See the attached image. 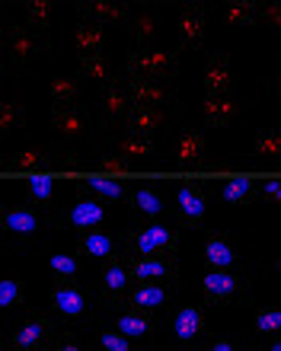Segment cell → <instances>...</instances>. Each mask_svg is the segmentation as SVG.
Masks as SVG:
<instances>
[{
	"label": "cell",
	"instance_id": "obj_1",
	"mask_svg": "<svg viewBox=\"0 0 281 351\" xmlns=\"http://www.w3.org/2000/svg\"><path fill=\"white\" fill-rule=\"evenodd\" d=\"M125 252L122 256H163V259H179V227L163 221H147L140 227H132L128 233H122Z\"/></svg>",
	"mask_w": 281,
	"mask_h": 351
},
{
	"label": "cell",
	"instance_id": "obj_2",
	"mask_svg": "<svg viewBox=\"0 0 281 351\" xmlns=\"http://www.w3.org/2000/svg\"><path fill=\"white\" fill-rule=\"evenodd\" d=\"M93 131V112L84 102H67V106H51V134H55L58 150L77 154L80 144L90 141Z\"/></svg>",
	"mask_w": 281,
	"mask_h": 351
},
{
	"label": "cell",
	"instance_id": "obj_3",
	"mask_svg": "<svg viewBox=\"0 0 281 351\" xmlns=\"http://www.w3.org/2000/svg\"><path fill=\"white\" fill-rule=\"evenodd\" d=\"M0 32H3V67L13 71V74L26 71L48 48V42L29 23H3Z\"/></svg>",
	"mask_w": 281,
	"mask_h": 351
},
{
	"label": "cell",
	"instance_id": "obj_4",
	"mask_svg": "<svg viewBox=\"0 0 281 351\" xmlns=\"http://www.w3.org/2000/svg\"><path fill=\"white\" fill-rule=\"evenodd\" d=\"M51 310H55V316L64 319V323H86V319H93L96 294L90 287L80 285L77 278H55Z\"/></svg>",
	"mask_w": 281,
	"mask_h": 351
},
{
	"label": "cell",
	"instance_id": "obj_5",
	"mask_svg": "<svg viewBox=\"0 0 281 351\" xmlns=\"http://www.w3.org/2000/svg\"><path fill=\"white\" fill-rule=\"evenodd\" d=\"M179 74V55L176 51H128V80H150V84H173Z\"/></svg>",
	"mask_w": 281,
	"mask_h": 351
},
{
	"label": "cell",
	"instance_id": "obj_6",
	"mask_svg": "<svg viewBox=\"0 0 281 351\" xmlns=\"http://www.w3.org/2000/svg\"><path fill=\"white\" fill-rule=\"evenodd\" d=\"M201 294L208 304H243L249 297V281L234 268H208L201 278Z\"/></svg>",
	"mask_w": 281,
	"mask_h": 351
},
{
	"label": "cell",
	"instance_id": "obj_7",
	"mask_svg": "<svg viewBox=\"0 0 281 351\" xmlns=\"http://www.w3.org/2000/svg\"><path fill=\"white\" fill-rule=\"evenodd\" d=\"M106 217H109V208H106L103 198L77 185L74 204H71V208H67V211L61 214L55 223H58V227H71V230H77V233H86V230H96V227H103Z\"/></svg>",
	"mask_w": 281,
	"mask_h": 351
},
{
	"label": "cell",
	"instance_id": "obj_8",
	"mask_svg": "<svg viewBox=\"0 0 281 351\" xmlns=\"http://www.w3.org/2000/svg\"><path fill=\"white\" fill-rule=\"evenodd\" d=\"M58 323L48 313H32L29 319L16 326V332L3 339V348L13 351H32V348H51L55 345Z\"/></svg>",
	"mask_w": 281,
	"mask_h": 351
},
{
	"label": "cell",
	"instance_id": "obj_9",
	"mask_svg": "<svg viewBox=\"0 0 281 351\" xmlns=\"http://www.w3.org/2000/svg\"><path fill=\"white\" fill-rule=\"evenodd\" d=\"M132 93H128V77L115 74L106 86L103 99H99V125L109 131H122L125 121H128V112H132Z\"/></svg>",
	"mask_w": 281,
	"mask_h": 351
},
{
	"label": "cell",
	"instance_id": "obj_10",
	"mask_svg": "<svg viewBox=\"0 0 281 351\" xmlns=\"http://www.w3.org/2000/svg\"><path fill=\"white\" fill-rule=\"evenodd\" d=\"M45 227V217L32 202H13L0 208V230L10 240H32Z\"/></svg>",
	"mask_w": 281,
	"mask_h": 351
},
{
	"label": "cell",
	"instance_id": "obj_11",
	"mask_svg": "<svg viewBox=\"0 0 281 351\" xmlns=\"http://www.w3.org/2000/svg\"><path fill=\"white\" fill-rule=\"evenodd\" d=\"M134 278L132 268H128V259L125 256H115V259L103 262V275H99V300L106 306H119L125 304V297L132 291Z\"/></svg>",
	"mask_w": 281,
	"mask_h": 351
},
{
	"label": "cell",
	"instance_id": "obj_12",
	"mask_svg": "<svg viewBox=\"0 0 281 351\" xmlns=\"http://www.w3.org/2000/svg\"><path fill=\"white\" fill-rule=\"evenodd\" d=\"M176 287L179 281H134L128 297H125V306L157 313V310L169 306V300L176 297Z\"/></svg>",
	"mask_w": 281,
	"mask_h": 351
},
{
	"label": "cell",
	"instance_id": "obj_13",
	"mask_svg": "<svg viewBox=\"0 0 281 351\" xmlns=\"http://www.w3.org/2000/svg\"><path fill=\"white\" fill-rule=\"evenodd\" d=\"M77 250H80V256H86V259L109 262V259H115V256H122V252H125V243H122V237H119V233L96 227V230L80 233Z\"/></svg>",
	"mask_w": 281,
	"mask_h": 351
},
{
	"label": "cell",
	"instance_id": "obj_14",
	"mask_svg": "<svg viewBox=\"0 0 281 351\" xmlns=\"http://www.w3.org/2000/svg\"><path fill=\"white\" fill-rule=\"evenodd\" d=\"M205 42V7L201 3H182L179 7V48L182 51H198Z\"/></svg>",
	"mask_w": 281,
	"mask_h": 351
},
{
	"label": "cell",
	"instance_id": "obj_15",
	"mask_svg": "<svg viewBox=\"0 0 281 351\" xmlns=\"http://www.w3.org/2000/svg\"><path fill=\"white\" fill-rule=\"evenodd\" d=\"M205 211H208V198L201 185L198 182L176 185V214L182 227H198L205 221Z\"/></svg>",
	"mask_w": 281,
	"mask_h": 351
},
{
	"label": "cell",
	"instance_id": "obj_16",
	"mask_svg": "<svg viewBox=\"0 0 281 351\" xmlns=\"http://www.w3.org/2000/svg\"><path fill=\"white\" fill-rule=\"evenodd\" d=\"M115 310H119V313H112V329L128 335L132 342H140V339H150V335H154V329H157V316L154 313L134 310V306H125V304H119Z\"/></svg>",
	"mask_w": 281,
	"mask_h": 351
},
{
	"label": "cell",
	"instance_id": "obj_17",
	"mask_svg": "<svg viewBox=\"0 0 281 351\" xmlns=\"http://www.w3.org/2000/svg\"><path fill=\"white\" fill-rule=\"evenodd\" d=\"M128 93L132 102L138 106H154V109H167L173 112L179 106V93L173 84H150V80H128Z\"/></svg>",
	"mask_w": 281,
	"mask_h": 351
},
{
	"label": "cell",
	"instance_id": "obj_18",
	"mask_svg": "<svg viewBox=\"0 0 281 351\" xmlns=\"http://www.w3.org/2000/svg\"><path fill=\"white\" fill-rule=\"evenodd\" d=\"M134 281H179L176 262L163 256H125Z\"/></svg>",
	"mask_w": 281,
	"mask_h": 351
},
{
	"label": "cell",
	"instance_id": "obj_19",
	"mask_svg": "<svg viewBox=\"0 0 281 351\" xmlns=\"http://www.w3.org/2000/svg\"><path fill=\"white\" fill-rule=\"evenodd\" d=\"M205 131L201 128H186L173 144V163L176 167H205Z\"/></svg>",
	"mask_w": 281,
	"mask_h": 351
},
{
	"label": "cell",
	"instance_id": "obj_20",
	"mask_svg": "<svg viewBox=\"0 0 281 351\" xmlns=\"http://www.w3.org/2000/svg\"><path fill=\"white\" fill-rule=\"evenodd\" d=\"M169 329H173V335H176L179 342H198L201 335H205V310L198 304H188L182 306L176 316H173V323H169Z\"/></svg>",
	"mask_w": 281,
	"mask_h": 351
},
{
	"label": "cell",
	"instance_id": "obj_21",
	"mask_svg": "<svg viewBox=\"0 0 281 351\" xmlns=\"http://www.w3.org/2000/svg\"><path fill=\"white\" fill-rule=\"evenodd\" d=\"M132 45L138 48V51H147L150 42L157 38V29H160V13L154 7H147V3H140V7H134L132 13Z\"/></svg>",
	"mask_w": 281,
	"mask_h": 351
},
{
	"label": "cell",
	"instance_id": "obj_22",
	"mask_svg": "<svg viewBox=\"0 0 281 351\" xmlns=\"http://www.w3.org/2000/svg\"><path fill=\"white\" fill-rule=\"evenodd\" d=\"M169 121V112L167 109H154V106H138L134 102L132 112H128V121H125V128L128 131H138V134H147V138H154L157 131L167 128ZM122 128V131H125Z\"/></svg>",
	"mask_w": 281,
	"mask_h": 351
},
{
	"label": "cell",
	"instance_id": "obj_23",
	"mask_svg": "<svg viewBox=\"0 0 281 351\" xmlns=\"http://www.w3.org/2000/svg\"><path fill=\"white\" fill-rule=\"evenodd\" d=\"M106 45V23L99 19H80L74 29V48H77V58H90V55H99Z\"/></svg>",
	"mask_w": 281,
	"mask_h": 351
},
{
	"label": "cell",
	"instance_id": "obj_24",
	"mask_svg": "<svg viewBox=\"0 0 281 351\" xmlns=\"http://www.w3.org/2000/svg\"><path fill=\"white\" fill-rule=\"evenodd\" d=\"M77 13H80V19H99V23L128 26L134 7H128V3H106V0H96V3H77Z\"/></svg>",
	"mask_w": 281,
	"mask_h": 351
},
{
	"label": "cell",
	"instance_id": "obj_25",
	"mask_svg": "<svg viewBox=\"0 0 281 351\" xmlns=\"http://www.w3.org/2000/svg\"><path fill=\"white\" fill-rule=\"evenodd\" d=\"M128 204H132V214L140 217V221H157L167 214V198L157 192V189H150V185H140L128 195Z\"/></svg>",
	"mask_w": 281,
	"mask_h": 351
},
{
	"label": "cell",
	"instance_id": "obj_26",
	"mask_svg": "<svg viewBox=\"0 0 281 351\" xmlns=\"http://www.w3.org/2000/svg\"><path fill=\"white\" fill-rule=\"evenodd\" d=\"M205 93L208 96H234V77L227 55H211L205 64Z\"/></svg>",
	"mask_w": 281,
	"mask_h": 351
},
{
	"label": "cell",
	"instance_id": "obj_27",
	"mask_svg": "<svg viewBox=\"0 0 281 351\" xmlns=\"http://www.w3.org/2000/svg\"><path fill=\"white\" fill-rule=\"evenodd\" d=\"M112 150H119L125 160H132L134 167H138L140 160L154 157V138H147V134H138V131H119L115 134V141L109 144Z\"/></svg>",
	"mask_w": 281,
	"mask_h": 351
},
{
	"label": "cell",
	"instance_id": "obj_28",
	"mask_svg": "<svg viewBox=\"0 0 281 351\" xmlns=\"http://www.w3.org/2000/svg\"><path fill=\"white\" fill-rule=\"evenodd\" d=\"M205 265L208 268H234V271H240L243 268V259L236 256V250L230 246V240H227L224 233H211L205 243Z\"/></svg>",
	"mask_w": 281,
	"mask_h": 351
},
{
	"label": "cell",
	"instance_id": "obj_29",
	"mask_svg": "<svg viewBox=\"0 0 281 351\" xmlns=\"http://www.w3.org/2000/svg\"><path fill=\"white\" fill-rule=\"evenodd\" d=\"M55 10H58V3H51V0H29V3H23L26 23L45 38L48 45H51V13Z\"/></svg>",
	"mask_w": 281,
	"mask_h": 351
},
{
	"label": "cell",
	"instance_id": "obj_30",
	"mask_svg": "<svg viewBox=\"0 0 281 351\" xmlns=\"http://www.w3.org/2000/svg\"><path fill=\"white\" fill-rule=\"evenodd\" d=\"M80 74L90 80V84H103L109 86V80H112L119 71H115V61L109 51H99V55H90V58H80Z\"/></svg>",
	"mask_w": 281,
	"mask_h": 351
},
{
	"label": "cell",
	"instance_id": "obj_31",
	"mask_svg": "<svg viewBox=\"0 0 281 351\" xmlns=\"http://www.w3.org/2000/svg\"><path fill=\"white\" fill-rule=\"evenodd\" d=\"M48 163H55V154L48 147L29 144L26 150H19V154L3 160V169H38V167H48Z\"/></svg>",
	"mask_w": 281,
	"mask_h": 351
},
{
	"label": "cell",
	"instance_id": "obj_32",
	"mask_svg": "<svg viewBox=\"0 0 281 351\" xmlns=\"http://www.w3.org/2000/svg\"><path fill=\"white\" fill-rule=\"evenodd\" d=\"M217 13L227 26H256V0H224Z\"/></svg>",
	"mask_w": 281,
	"mask_h": 351
},
{
	"label": "cell",
	"instance_id": "obj_33",
	"mask_svg": "<svg viewBox=\"0 0 281 351\" xmlns=\"http://www.w3.org/2000/svg\"><path fill=\"white\" fill-rule=\"evenodd\" d=\"M84 167L99 169V173H128V169H134V163H132V160H125L119 150H112L109 144H106V147L96 150L93 157L84 160Z\"/></svg>",
	"mask_w": 281,
	"mask_h": 351
},
{
	"label": "cell",
	"instance_id": "obj_34",
	"mask_svg": "<svg viewBox=\"0 0 281 351\" xmlns=\"http://www.w3.org/2000/svg\"><path fill=\"white\" fill-rule=\"evenodd\" d=\"M221 202L227 204H256V179L249 176H236L221 185Z\"/></svg>",
	"mask_w": 281,
	"mask_h": 351
},
{
	"label": "cell",
	"instance_id": "obj_35",
	"mask_svg": "<svg viewBox=\"0 0 281 351\" xmlns=\"http://www.w3.org/2000/svg\"><path fill=\"white\" fill-rule=\"evenodd\" d=\"M26 125V106L23 99H3L0 102V138L7 141L16 128Z\"/></svg>",
	"mask_w": 281,
	"mask_h": 351
},
{
	"label": "cell",
	"instance_id": "obj_36",
	"mask_svg": "<svg viewBox=\"0 0 281 351\" xmlns=\"http://www.w3.org/2000/svg\"><path fill=\"white\" fill-rule=\"evenodd\" d=\"M48 93H51V102L55 106H67V102H77V93H80V80L71 74H58L48 80Z\"/></svg>",
	"mask_w": 281,
	"mask_h": 351
},
{
	"label": "cell",
	"instance_id": "obj_37",
	"mask_svg": "<svg viewBox=\"0 0 281 351\" xmlns=\"http://www.w3.org/2000/svg\"><path fill=\"white\" fill-rule=\"evenodd\" d=\"M80 189H86V192L99 195L103 202H115V198H125L128 195V189H125V182H115V179H103V176H93V179H80Z\"/></svg>",
	"mask_w": 281,
	"mask_h": 351
},
{
	"label": "cell",
	"instance_id": "obj_38",
	"mask_svg": "<svg viewBox=\"0 0 281 351\" xmlns=\"http://www.w3.org/2000/svg\"><path fill=\"white\" fill-rule=\"evenodd\" d=\"M26 195H29V202L51 204V198H55V176H45L36 169V173L26 179Z\"/></svg>",
	"mask_w": 281,
	"mask_h": 351
},
{
	"label": "cell",
	"instance_id": "obj_39",
	"mask_svg": "<svg viewBox=\"0 0 281 351\" xmlns=\"http://www.w3.org/2000/svg\"><path fill=\"white\" fill-rule=\"evenodd\" d=\"M13 306H26V287L19 278H3L0 281V310H13Z\"/></svg>",
	"mask_w": 281,
	"mask_h": 351
},
{
	"label": "cell",
	"instance_id": "obj_40",
	"mask_svg": "<svg viewBox=\"0 0 281 351\" xmlns=\"http://www.w3.org/2000/svg\"><path fill=\"white\" fill-rule=\"evenodd\" d=\"M256 154H259V157H269V160L281 157V134H278V128H265V131L256 134Z\"/></svg>",
	"mask_w": 281,
	"mask_h": 351
},
{
	"label": "cell",
	"instance_id": "obj_41",
	"mask_svg": "<svg viewBox=\"0 0 281 351\" xmlns=\"http://www.w3.org/2000/svg\"><path fill=\"white\" fill-rule=\"evenodd\" d=\"M48 268H51L55 278H77L80 275V262H77V256H71V252H55V256L48 259Z\"/></svg>",
	"mask_w": 281,
	"mask_h": 351
},
{
	"label": "cell",
	"instance_id": "obj_42",
	"mask_svg": "<svg viewBox=\"0 0 281 351\" xmlns=\"http://www.w3.org/2000/svg\"><path fill=\"white\" fill-rule=\"evenodd\" d=\"M256 23H265L272 32H281V3H275V0L256 3Z\"/></svg>",
	"mask_w": 281,
	"mask_h": 351
},
{
	"label": "cell",
	"instance_id": "obj_43",
	"mask_svg": "<svg viewBox=\"0 0 281 351\" xmlns=\"http://www.w3.org/2000/svg\"><path fill=\"white\" fill-rule=\"evenodd\" d=\"M99 345H103L106 351H132V339L128 335H122L119 329H99Z\"/></svg>",
	"mask_w": 281,
	"mask_h": 351
},
{
	"label": "cell",
	"instance_id": "obj_44",
	"mask_svg": "<svg viewBox=\"0 0 281 351\" xmlns=\"http://www.w3.org/2000/svg\"><path fill=\"white\" fill-rule=\"evenodd\" d=\"M256 329L262 335H275L281 329V310H259L256 313Z\"/></svg>",
	"mask_w": 281,
	"mask_h": 351
},
{
	"label": "cell",
	"instance_id": "obj_45",
	"mask_svg": "<svg viewBox=\"0 0 281 351\" xmlns=\"http://www.w3.org/2000/svg\"><path fill=\"white\" fill-rule=\"evenodd\" d=\"M256 202H281L278 179H262V182H256Z\"/></svg>",
	"mask_w": 281,
	"mask_h": 351
},
{
	"label": "cell",
	"instance_id": "obj_46",
	"mask_svg": "<svg viewBox=\"0 0 281 351\" xmlns=\"http://www.w3.org/2000/svg\"><path fill=\"white\" fill-rule=\"evenodd\" d=\"M243 112V102H236L234 96H221V119H217V128H224Z\"/></svg>",
	"mask_w": 281,
	"mask_h": 351
},
{
	"label": "cell",
	"instance_id": "obj_47",
	"mask_svg": "<svg viewBox=\"0 0 281 351\" xmlns=\"http://www.w3.org/2000/svg\"><path fill=\"white\" fill-rule=\"evenodd\" d=\"M217 119H221V96H205V102H201V121L217 128Z\"/></svg>",
	"mask_w": 281,
	"mask_h": 351
},
{
	"label": "cell",
	"instance_id": "obj_48",
	"mask_svg": "<svg viewBox=\"0 0 281 351\" xmlns=\"http://www.w3.org/2000/svg\"><path fill=\"white\" fill-rule=\"evenodd\" d=\"M51 348H67V351H77V348H84V342L74 335V329H61L58 326V332H55V345Z\"/></svg>",
	"mask_w": 281,
	"mask_h": 351
},
{
	"label": "cell",
	"instance_id": "obj_49",
	"mask_svg": "<svg viewBox=\"0 0 281 351\" xmlns=\"http://www.w3.org/2000/svg\"><path fill=\"white\" fill-rule=\"evenodd\" d=\"M211 348L215 351H234L236 342H230V339H211Z\"/></svg>",
	"mask_w": 281,
	"mask_h": 351
}]
</instances>
